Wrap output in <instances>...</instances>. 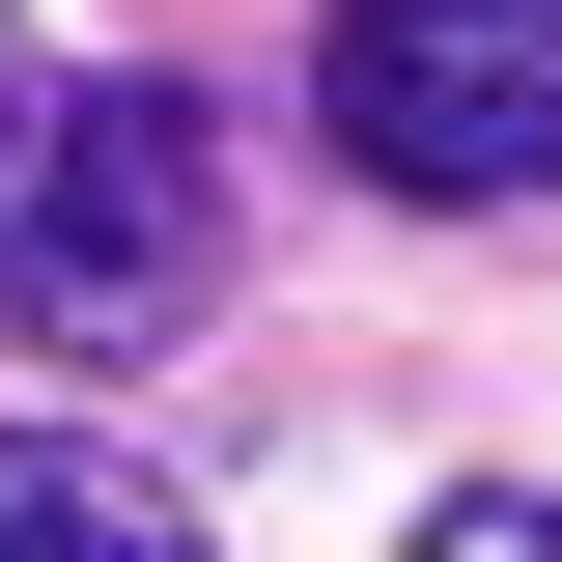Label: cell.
Segmentation results:
<instances>
[{"label": "cell", "mask_w": 562, "mask_h": 562, "mask_svg": "<svg viewBox=\"0 0 562 562\" xmlns=\"http://www.w3.org/2000/svg\"><path fill=\"white\" fill-rule=\"evenodd\" d=\"M310 113H338L366 198H535L562 169V0H338Z\"/></svg>", "instance_id": "obj_2"}, {"label": "cell", "mask_w": 562, "mask_h": 562, "mask_svg": "<svg viewBox=\"0 0 562 562\" xmlns=\"http://www.w3.org/2000/svg\"><path fill=\"white\" fill-rule=\"evenodd\" d=\"M0 562H225L113 422H0Z\"/></svg>", "instance_id": "obj_3"}, {"label": "cell", "mask_w": 562, "mask_h": 562, "mask_svg": "<svg viewBox=\"0 0 562 562\" xmlns=\"http://www.w3.org/2000/svg\"><path fill=\"white\" fill-rule=\"evenodd\" d=\"M0 169H29V57H0Z\"/></svg>", "instance_id": "obj_5"}, {"label": "cell", "mask_w": 562, "mask_h": 562, "mask_svg": "<svg viewBox=\"0 0 562 562\" xmlns=\"http://www.w3.org/2000/svg\"><path fill=\"white\" fill-rule=\"evenodd\" d=\"M422 562H562V506H535V479H479V506H422Z\"/></svg>", "instance_id": "obj_4"}, {"label": "cell", "mask_w": 562, "mask_h": 562, "mask_svg": "<svg viewBox=\"0 0 562 562\" xmlns=\"http://www.w3.org/2000/svg\"><path fill=\"white\" fill-rule=\"evenodd\" d=\"M198 281H225V140H198V85L29 113V169H0V310H29V366L198 338Z\"/></svg>", "instance_id": "obj_1"}]
</instances>
